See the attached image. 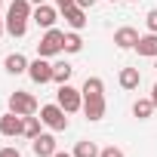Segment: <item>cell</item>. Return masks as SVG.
Returning <instances> with one entry per match:
<instances>
[{"label": "cell", "mask_w": 157, "mask_h": 157, "mask_svg": "<svg viewBox=\"0 0 157 157\" xmlns=\"http://www.w3.org/2000/svg\"><path fill=\"white\" fill-rule=\"evenodd\" d=\"M40 120H43V126H49L52 132H62V129H68V111L56 102V105H43L40 108Z\"/></svg>", "instance_id": "obj_2"}, {"label": "cell", "mask_w": 157, "mask_h": 157, "mask_svg": "<svg viewBox=\"0 0 157 157\" xmlns=\"http://www.w3.org/2000/svg\"><path fill=\"white\" fill-rule=\"evenodd\" d=\"M99 157H126V154H123L120 148H114V145H108V148H102V154H99Z\"/></svg>", "instance_id": "obj_23"}, {"label": "cell", "mask_w": 157, "mask_h": 157, "mask_svg": "<svg viewBox=\"0 0 157 157\" xmlns=\"http://www.w3.org/2000/svg\"><path fill=\"white\" fill-rule=\"evenodd\" d=\"M99 154H102L99 145L90 142V139H83V142H77V145H74V157H99Z\"/></svg>", "instance_id": "obj_17"}, {"label": "cell", "mask_w": 157, "mask_h": 157, "mask_svg": "<svg viewBox=\"0 0 157 157\" xmlns=\"http://www.w3.org/2000/svg\"><path fill=\"white\" fill-rule=\"evenodd\" d=\"M71 3H74V0H56V6H59V10H65V6H71Z\"/></svg>", "instance_id": "obj_26"}, {"label": "cell", "mask_w": 157, "mask_h": 157, "mask_svg": "<svg viewBox=\"0 0 157 157\" xmlns=\"http://www.w3.org/2000/svg\"><path fill=\"white\" fill-rule=\"evenodd\" d=\"M28 77H31L34 83H49V80H52V65H49L43 56H37V59L28 65Z\"/></svg>", "instance_id": "obj_7"}, {"label": "cell", "mask_w": 157, "mask_h": 157, "mask_svg": "<svg viewBox=\"0 0 157 157\" xmlns=\"http://www.w3.org/2000/svg\"><path fill=\"white\" fill-rule=\"evenodd\" d=\"M139 37H142V34H139L136 28L123 25V28H117V31H114V46H117V49H136Z\"/></svg>", "instance_id": "obj_9"}, {"label": "cell", "mask_w": 157, "mask_h": 157, "mask_svg": "<svg viewBox=\"0 0 157 157\" xmlns=\"http://www.w3.org/2000/svg\"><path fill=\"white\" fill-rule=\"evenodd\" d=\"M3 31H6V22H3V19H0V37H3Z\"/></svg>", "instance_id": "obj_29"}, {"label": "cell", "mask_w": 157, "mask_h": 157, "mask_svg": "<svg viewBox=\"0 0 157 157\" xmlns=\"http://www.w3.org/2000/svg\"><path fill=\"white\" fill-rule=\"evenodd\" d=\"M0 132H3L6 139L22 136V132H25V117H22V114H16V111L3 114V117H0Z\"/></svg>", "instance_id": "obj_6"}, {"label": "cell", "mask_w": 157, "mask_h": 157, "mask_svg": "<svg viewBox=\"0 0 157 157\" xmlns=\"http://www.w3.org/2000/svg\"><path fill=\"white\" fill-rule=\"evenodd\" d=\"M40 28H56V19H59V6H46V3H40V6H34V16H31Z\"/></svg>", "instance_id": "obj_11"}, {"label": "cell", "mask_w": 157, "mask_h": 157, "mask_svg": "<svg viewBox=\"0 0 157 157\" xmlns=\"http://www.w3.org/2000/svg\"><path fill=\"white\" fill-rule=\"evenodd\" d=\"M28 65H31V62H28L22 52H10L6 62H3V68H6L10 74H28Z\"/></svg>", "instance_id": "obj_14"}, {"label": "cell", "mask_w": 157, "mask_h": 157, "mask_svg": "<svg viewBox=\"0 0 157 157\" xmlns=\"http://www.w3.org/2000/svg\"><path fill=\"white\" fill-rule=\"evenodd\" d=\"M151 102H154V108H157V83H154V90H151Z\"/></svg>", "instance_id": "obj_27"}, {"label": "cell", "mask_w": 157, "mask_h": 157, "mask_svg": "<svg viewBox=\"0 0 157 157\" xmlns=\"http://www.w3.org/2000/svg\"><path fill=\"white\" fill-rule=\"evenodd\" d=\"M129 3H139V0H129Z\"/></svg>", "instance_id": "obj_31"}, {"label": "cell", "mask_w": 157, "mask_h": 157, "mask_svg": "<svg viewBox=\"0 0 157 157\" xmlns=\"http://www.w3.org/2000/svg\"><path fill=\"white\" fill-rule=\"evenodd\" d=\"M154 111H157V108H154V102H151V99H139V102L132 105V114H136L139 120H148Z\"/></svg>", "instance_id": "obj_18"}, {"label": "cell", "mask_w": 157, "mask_h": 157, "mask_svg": "<svg viewBox=\"0 0 157 157\" xmlns=\"http://www.w3.org/2000/svg\"><path fill=\"white\" fill-rule=\"evenodd\" d=\"M80 49H83V37L77 31H68L65 34V52H80Z\"/></svg>", "instance_id": "obj_19"}, {"label": "cell", "mask_w": 157, "mask_h": 157, "mask_svg": "<svg viewBox=\"0 0 157 157\" xmlns=\"http://www.w3.org/2000/svg\"><path fill=\"white\" fill-rule=\"evenodd\" d=\"M0 157H22V154H19V148H10L6 145V148H0Z\"/></svg>", "instance_id": "obj_24"}, {"label": "cell", "mask_w": 157, "mask_h": 157, "mask_svg": "<svg viewBox=\"0 0 157 157\" xmlns=\"http://www.w3.org/2000/svg\"><path fill=\"white\" fill-rule=\"evenodd\" d=\"M136 52L139 56H145V59H157V34H142L139 37V43H136Z\"/></svg>", "instance_id": "obj_13"}, {"label": "cell", "mask_w": 157, "mask_h": 157, "mask_svg": "<svg viewBox=\"0 0 157 157\" xmlns=\"http://www.w3.org/2000/svg\"><path fill=\"white\" fill-rule=\"evenodd\" d=\"M77 6H83V10H90V6H96V0H74Z\"/></svg>", "instance_id": "obj_25"}, {"label": "cell", "mask_w": 157, "mask_h": 157, "mask_svg": "<svg viewBox=\"0 0 157 157\" xmlns=\"http://www.w3.org/2000/svg\"><path fill=\"white\" fill-rule=\"evenodd\" d=\"M56 102H59L68 114H74V111H80V108H83V93H80V90H74L71 83H62L59 93H56Z\"/></svg>", "instance_id": "obj_4"}, {"label": "cell", "mask_w": 157, "mask_h": 157, "mask_svg": "<svg viewBox=\"0 0 157 157\" xmlns=\"http://www.w3.org/2000/svg\"><path fill=\"white\" fill-rule=\"evenodd\" d=\"M59 13H62V19H65L74 31H80V28L86 25V10L77 6V3H71V6H65V10H59Z\"/></svg>", "instance_id": "obj_12"}, {"label": "cell", "mask_w": 157, "mask_h": 157, "mask_svg": "<svg viewBox=\"0 0 157 157\" xmlns=\"http://www.w3.org/2000/svg\"><path fill=\"white\" fill-rule=\"evenodd\" d=\"M59 52H65V31L46 28V34H43L40 43H37V56L49 59V56H59Z\"/></svg>", "instance_id": "obj_1"}, {"label": "cell", "mask_w": 157, "mask_h": 157, "mask_svg": "<svg viewBox=\"0 0 157 157\" xmlns=\"http://www.w3.org/2000/svg\"><path fill=\"white\" fill-rule=\"evenodd\" d=\"M83 114H86V120H102L105 117V93H86L83 96Z\"/></svg>", "instance_id": "obj_5"}, {"label": "cell", "mask_w": 157, "mask_h": 157, "mask_svg": "<svg viewBox=\"0 0 157 157\" xmlns=\"http://www.w3.org/2000/svg\"><path fill=\"white\" fill-rule=\"evenodd\" d=\"M111 3H117V0H111Z\"/></svg>", "instance_id": "obj_33"}, {"label": "cell", "mask_w": 157, "mask_h": 157, "mask_svg": "<svg viewBox=\"0 0 157 157\" xmlns=\"http://www.w3.org/2000/svg\"><path fill=\"white\" fill-rule=\"evenodd\" d=\"M117 80H120V86H123V90H139V83H142V74H139V68H123Z\"/></svg>", "instance_id": "obj_15"}, {"label": "cell", "mask_w": 157, "mask_h": 157, "mask_svg": "<svg viewBox=\"0 0 157 157\" xmlns=\"http://www.w3.org/2000/svg\"><path fill=\"white\" fill-rule=\"evenodd\" d=\"M34 16V3L31 0H13L6 10V22H28Z\"/></svg>", "instance_id": "obj_8"}, {"label": "cell", "mask_w": 157, "mask_h": 157, "mask_svg": "<svg viewBox=\"0 0 157 157\" xmlns=\"http://www.w3.org/2000/svg\"><path fill=\"white\" fill-rule=\"evenodd\" d=\"M40 123H43V120L34 117V114L25 117V132H22V136H25V139H37V136H40Z\"/></svg>", "instance_id": "obj_20"}, {"label": "cell", "mask_w": 157, "mask_h": 157, "mask_svg": "<svg viewBox=\"0 0 157 157\" xmlns=\"http://www.w3.org/2000/svg\"><path fill=\"white\" fill-rule=\"evenodd\" d=\"M10 111H16V114H22V117H31V114L40 111V105H37V99H34L31 93L16 90V93L10 96Z\"/></svg>", "instance_id": "obj_3"}, {"label": "cell", "mask_w": 157, "mask_h": 157, "mask_svg": "<svg viewBox=\"0 0 157 157\" xmlns=\"http://www.w3.org/2000/svg\"><path fill=\"white\" fill-rule=\"evenodd\" d=\"M145 25H148V31H151V34H157V10H151V13L145 16Z\"/></svg>", "instance_id": "obj_22"}, {"label": "cell", "mask_w": 157, "mask_h": 157, "mask_svg": "<svg viewBox=\"0 0 157 157\" xmlns=\"http://www.w3.org/2000/svg\"><path fill=\"white\" fill-rule=\"evenodd\" d=\"M31 151L37 154V157H52L59 148H56V136H49V132H40L37 139H31Z\"/></svg>", "instance_id": "obj_10"}, {"label": "cell", "mask_w": 157, "mask_h": 157, "mask_svg": "<svg viewBox=\"0 0 157 157\" xmlns=\"http://www.w3.org/2000/svg\"><path fill=\"white\" fill-rule=\"evenodd\" d=\"M0 6H3V0H0Z\"/></svg>", "instance_id": "obj_32"}, {"label": "cell", "mask_w": 157, "mask_h": 157, "mask_svg": "<svg viewBox=\"0 0 157 157\" xmlns=\"http://www.w3.org/2000/svg\"><path fill=\"white\" fill-rule=\"evenodd\" d=\"M31 3H34V6H40V3H46V0H31Z\"/></svg>", "instance_id": "obj_30"}, {"label": "cell", "mask_w": 157, "mask_h": 157, "mask_svg": "<svg viewBox=\"0 0 157 157\" xmlns=\"http://www.w3.org/2000/svg\"><path fill=\"white\" fill-rule=\"evenodd\" d=\"M52 157H74V154H68V151H56Z\"/></svg>", "instance_id": "obj_28"}, {"label": "cell", "mask_w": 157, "mask_h": 157, "mask_svg": "<svg viewBox=\"0 0 157 157\" xmlns=\"http://www.w3.org/2000/svg\"><path fill=\"white\" fill-rule=\"evenodd\" d=\"M28 31V22H6V34L10 37H25Z\"/></svg>", "instance_id": "obj_21"}, {"label": "cell", "mask_w": 157, "mask_h": 157, "mask_svg": "<svg viewBox=\"0 0 157 157\" xmlns=\"http://www.w3.org/2000/svg\"><path fill=\"white\" fill-rule=\"evenodd\" d=\"M71 74H74V68H71L68 62H56V65H52V80H56L59 86L71 80Z\"/></svg>", "instance_id": "obj_16"}]
</instances>
